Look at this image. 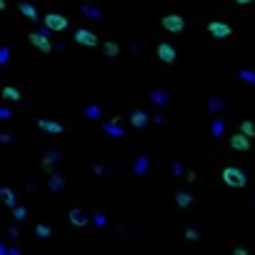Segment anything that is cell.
<instances>
[{"label":"cell","mask_w":255,"mask_h":255,"mask_svg":"<svg viewBox=\"0 0 255 255\" xmlns=\"http://www.w3.org/2000/svg\"><path fill=\"white\" fill-rule=\"evenodd\" d=\"M220 180H223L228 188H245V185H248V175L243 173L240 168H235V165H228V168H223Z\"/></svg>","instance_id":"6da1fadb"},{"label":"cell","mask_w":255,"mask_h":255,"mask_svg":"<svg viewBox=\"0 0 255 255\" xmlns=\"http://www.w3.org/2000/svg\"><path fill=\"white\" fill-rule=\"evenodd\" d=\"M160 25L168 30V33H183L185 30V18L183 15H178V13H168L163 20H160Z\"/></svg>","instance_id":"7a4b0ae2"},{"label":"cell","mask_w":255,"mask_h":255,"mask_svg":"<svg viewBox=\"0 0 255 255\" xmlns=\"http://www.w3.org/2000/svg\"><path fill=\"white\" fill-rule=\"evenodd\" d=\"M42 25H45L48 30H53V33H63L68 28V18L60 15V13H48L45 18H42Z\"/></svg>","instance_id":"3957f363"},{"label":"cell","mask_w":255,"mask_h":255,"mask_svg":"<svg viewBox=\"0 0 255 255\" xmlns=\"http://www.w3.org/2000/svg\"><path fill=\"white\" fill-rule=\"evenodd\" d=\"M208 33L215 40H228L233 35V28L228 23H223V20H210V23H208Z\"/></svg>","instance_id":"277c9868"},{"label":"cell","mask_w":255,"mask_h":255,"mask_svg":"<svg viewBox=\"0 0 255 255\" xmlns=\"http://www.w3.org/2000/svg\"><path fill=\"white\" fill-rule=\"evenodd\" d=\"M73 40L78 42V45H85V48H98V35L93 30H88V28H78Z\"/></svg>","instance_id":"5b68a950"},{"label":"cell","mask_w":255,"mask_h":255,"mask_svg":"<svg viewBox=\"0 0 255 255\" xmlns=\"http://www.w3.org/2000/svg\"><path fill=\"white\" fill-rule=\"evenodd\" d=\"M158 60H163L165 65H170V63H175L178 60V53H175V48H173V42H160L158 45Z\"/></svg>","instance_id":"8992f818"},{"label":"cell","mask_w":255,"mask_h":255,"mask_svg":"<svg viewBox=\"0 0 255 255\" xmlns=\"http://www.w3.org/2000/svg\"><path fill=\"white\" fill-rule=\"evenodd\" d=\"M28 40L33 42V45H35L40 53H50V50H53V42L48 40V35H45V33H30V35H28Z\"/></svg>","instance_id":"52a82bcc"},{"label":"cell","mask_w":255,"mask_h":255,"mask_svg":"<svg viewBox=\"0 0 255 255\" xmlns=\"http://www.w3.org/2000/svg\"><path fill=\"white\" fill-rule=\"evenodd\" d=\"M38 128L42 133H53V135H60L63 130H65V125L58 123V120H48V118H40L38 120Z\"/></svg>","instance_id":"ba28073f"},{"label":"cell","mask_w":255,"mask_h":255,"mask_svg":"<svg viewBox=\"0 0 255 255\" xmlns=\"http://www.w3.org/2000/svg\"><path fill=\"white\" fill-rule=\"evenodd\" d=\"M230 148H233V150H240V153L250 150V135H245L243 130L235 133V135L230 138Z\"/></svg>","instance_id":"9c48e42d"},{"label":"cell","mask_w":255,"mask_h":255,"mask_svg":"<svg viewBox=\"0 0 255 255\" xmlns=\"http://www.w3.org/2000/svg\"><path fill=\"white\" fill-rule=\"evenodd\" d=\"M68 218H70V225H75V228H85V225H88V215H85L80 208H73Z\"/></svg>","instance_id":"30bf717a"},{"label":"cell","mask_w":255,"mask_h":255,"mask_svg":"<svg viewBox=\"0 0 255 255\" xmlns=\"http://www.w3.org/2000/svg\"><path fill=\"white\" fill-rule=\"evenodd\" d=\"M0 203H5L8 208H15V205H18L15 193H13L10 188H5V185H0Z\"/></svg>","instance_id":"8fae6325"},{"label":"cell","mask_w":255,"mask_h":255,"mask_svg":"<svg viewBox=\"0 0 255 255\" xmlns=\"http://www.w3.org/2000/svg\"><path fill=\"white\" fill-rule=\"evenodd\" d=\"M18 8H20V13H23L28 20H33V23H38V10H35V5H30V3H25V0H23V3H20Z\"/></svg>","instance_id":"7c38bea8"},{"label":"cell","mask_w":255,"mask_h":255,"mask_svg":"<svg viewBox=\"0 0 255 255\" xmlns=\"http://www.w3.org/2000/svg\"><path fill=\"white\" fill-rule=\"evenodd\" d=\"M0 93H3V98H5V100H10V103H18L20 98H23V95H20V90H18V88H13V85H5V88L0 90Z\"/></svg>","instance_id":"4fadbf2b"},{"label":"cell","mask_w":255,"mask_h":255,"mask_svg":"<svg viewBox=\"0 0 255 255\" xmlns=\"http://www.w3.org/2000/svg\"><path fill=\"white\" fill-rule=\"evenodd\" d=\"M145 123H148V115L143 110H133L130 113V125L133 128H145Z\"/></svg>","instance_id":"5bb4252c"},{"label":"cell","mask_w":255,"mask_h":255,"mask_svg":"<svg viewBox=\"0 0 255 255\" xmlns=\"http://www.w3.org/2000/svg\"><path fill=\"white\" fill-rule=\"evenodd\" d=\"M175 203H178V208H190V205H193V195H190V193H178Z\"/></svg>","instance_id":"9a60e30c"},{"label":"cell","mask_w":255,"mask_h":255,"mask_svg":"<svg viewBox=\"0 0 255 255\" xmlns=\"http://www.w3.org/2000/svg\"><path fill=\"white\" fill-rule=\"evenodd\" d=\"M35 235H38L40 240H48V238L53 235V230H50L48 225H42V223H40V225H35Z\"/></svg>","instance_id":"2e32d148"},{"label":"cell","mask_w":255,"mask_h":255,"mask_svg":"<svg viewBox=\"0 0 255 255\" xmlns=\"http://www.w3.org/2000/svg\"><path fill=\"white\" fill-rule=\"evenodd\" d=\"M103 50H105V55H108V58H115L118 55V42H113V40H108V42H105V45H103Z\"/></svg>","instance_id":"e0dca14e"},{"label":"cell","mask_w":255,"mask_h":255,"mask_svg":"<svg viewBox=\"0 0 255 255\" xmlns=\"http://www.w3.org/2000/svg\"><path fill=\"white\" fill-rule=\"evenodd\" d=\"M240 130H243L245 135L253 138V135H255V125H253V120H243V123H240Z\"/></svg>","instance_id":"ac0fdd59"},{"label":"cell","mask_w":255,"mask_h":255,"mask_svg":"<svg viewBox=\"0 0 255 255\" xmlns=\"http://www.w3.org/2000/svg\"><path fill=\"white\" fill-rule=\"evenodd\" d=\"M150 98H153V103H158V105H165V103H168L163 90H153V93H150Z\"/></svg>","instance_id":"d6986e66"},{"label":"cell","mask_w":255,"mask_h":255,"mask_svg":"<svg viewBox=\"0 0 255 255\" xmlns=\"http://www.w3.org/2000/svg\"><path fill=\"white\" fill-rule=\"evenodd\" d=\"M25 215H28V210H25V208H20V205L13 208V218H15V220H23Z\"/></svg>","instance_id":"ffe728a7"},{"label":"cell","mask_w":255,"mask_h":255,"mask_svg":"<svg viewBox=\"0 0 255 255\" xmlns=\"http://www.w3.org/2000/svg\"><path fill=\"white\" fill-rule=\"evenodd\" d=\"M238 75H240V78H243L245 83H250V85H255V73H253V70H240Z\"/></svg>","instance_id":"44dd1931"},{"label":"cell","mask_w":255,"mask_h":255,"mask_svg":"<svg viewBox=\"0 0 255 255\" xmlns=\"http://www.w3.org/2000/svg\"><path fill=\"white\" fill-rule=\"evenodd\" d=\"M58 160H60V155H58V153H48V155H45V163H42V165L50 168V165H55Z\"/></svg>","instance_id":"7402d4cb"},{"label":"cell","mask_w":255,"mask_h":255,"mask_svg":"<svg viewBox=\"0 0 255 255\" xmlns=\"http://www.w3.org/2000/svg\"><path fill=\"white\" fill-rule=\"evenodd\" d=\"M8 60H10V50L8 48H0V65H8Z\"/></svg>","instance_id":"603a6c76"},{"label":"cell","mask_w":255,"mask_h":255,"mask_svg":"<svg viewBox=\"0 0 255 255\" xmlns=\"http://www.w3.org/2000/svg\"><path fill=\"white\" fill-rule=\"evenodd\" d=\"M63 188V178L60 175H53L50 178V190H60Z\"/></svg>","instance_id":"cb8c5ba5"},{"label":"cell","mask_w":255,"mask_h":255,"mask_svg":"<svg viewBox=\"0 0 255 255\" xmlns=\"http://www.w3.org/2000/svg\"><path fill=\"white\" fill-rule=\"evenodd\" d=\"M85 115H88V118H100V108H98V105H90V108L85 110Z\"/></svg>","instance_id":"d4e9b609"},{"label":"cell","mask_w":255,"mask_h":255,"mask_svg":"<svg viewBox=\"0 0 255 255\" xmlns=\"http://www.w3.org/2000/svg\"><path fill=\"white\" fill-rule=\"evenodd\" d=\"M185 238H188V240H198V230H195V228H188V230H185Z\"/></svg>","instance_id":"484cf974"},{"label":"cell","mask_w":255,"mask_h":255,"mask_svg":"<svg viewBox=\"0 0 255 255\" xmlns=\"http://www.w3.org/2000/svg\"><path fill=\"white\" fill-rule=\"evenodd\" d=\"M105 130H108L110 135H118V138L123 135V130H120V128H115V125H105Z\"/></svg>","instance_id":"4316f807"},{"label":"cell","mask_w":255,"mask_h":255,"mask_svg":"<svg viewBox=\"0 0 255 255\" xmlns=\"http://www.w3.org/2000/svg\"><path fill=\"white\" fill-rule=\"evenodd\" d=\"M10 118H13V113L8 108H0V120H10Z\"/></svg>","instance_id":"83f0119b"},{"label":"cell","mask_w":255,"mask_h":255,"mask_svg":"<svg viewBox=\"0 0 255 255\" xmlns=\"http://www.w3.org/2000/svg\"><path fill=\"white\" fill-rule=\"evenodd\" d=\"M212 133H215V135L223 133V123H220V120H215V125H212Z\"/></svg>","instance_id":"f1b7e54d"},{"label":"cell","mask_w":255,"mask_h":255,"mask_svg":"<svg viewBox=\"0 0 255 255\" xmlns=\"http://www.w3.org/2000/svg\"><path fill=\"white\" fill-rule=\"evenodd\" d=\"M93 223H95V225H100V228H103V225H105V215H100V212H98V215H95V218H93Z\"/></svg>","instance_id":"f546056e"},{"label":"cell","mask_w":255,"mask_h":255,"mask_svg":"<svg viewBox=\"0 0 255 255\" xmlns=\"http://www.w3.org/2000/svg\"><path fill=\"white\" fill-rule=\"evenodd\" d=\"M0 143H3V145H5V143H13V135H8V133H0Z\"/></svg>","instance_id":"4dcf8cb0"},{"label":"cell","mask_w":255,"mask_h":255,"mask_svg":"<svg viewBox=\"0 0 255 255\" xmlns=\"http://www.w3.org/2000/svg\"><path fill=\"white\" fill-rule=\"evenodd\" d=\"M83 10H85V15H90V18H100V13L93 10V8H83Z\"/></svg>","instance_id":"1f68e13d"},{"label":"cell","mask_w":255,"mask_h":255,"mask_svg":"<svg viewBox=\"0 0 255 255\" xmlns=\"http://www.w3.org/2000/svg\"><path fill=\"white\" fill-rule=\"evenodd\" d=\"M145 165H148V158H140V163L135 165V170H140V173H143V170H145Z\"/></svg>","instance_id":"d6a6232c"},{"label":"cell","mask_w":255,"mask_h":255,"mask_svg":"<svg viewBox=\"0 0 255 255\" xmlns=\"http://www.w3.org/2000/svg\"><path fill=\"white\" fill-rule=\"evenodd\" d=\"M238 5H250V3H255V0H235Z\"/></svg>","instance_id":"836d02e7"},{"label":"cell","mask_w":255,"mask_h":255,"mask_svg":"<svg viewBox=\"0 0 255 255\" xmlns=\"http://www.w3.org/2000/svg\"><path fill=\"white\" fill-rule=\"evenodd\" d=\"M8 8V3H5V0H0V10H5Z\"/></svg>","instance_id":"e575fe53"},{"label":"cell","mask_w":255,"mask_h":255,"mask_svg":"<svg viewBox=\"0 0 255 255\" xmlns=\"http://www.w3.org/2000/svg\"><path fill=\"white\" fill-rule=\"evenodd\" d=\"M85 3H90V0H85Z\"/></svg>","instance_id":"d590c367"}]
</instances>
